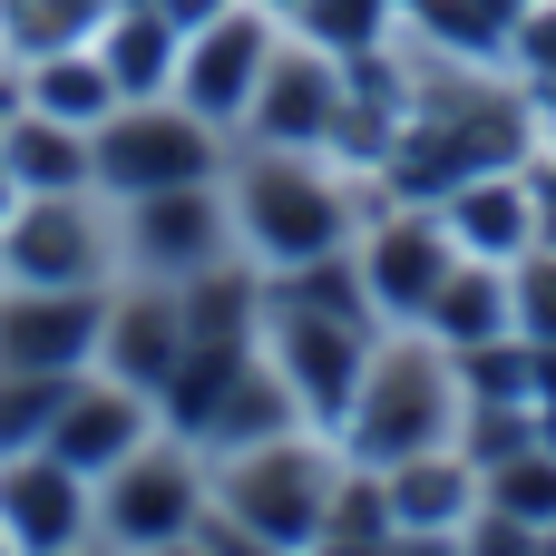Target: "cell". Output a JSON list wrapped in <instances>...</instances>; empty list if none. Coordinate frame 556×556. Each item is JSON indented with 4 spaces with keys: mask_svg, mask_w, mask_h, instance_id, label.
Listing matches in <instances>:
<instances>
[{
    "mask_svg": "<svg viewBox=\"0 0 556 556\" xmlns=\"http://www.w3.org/2000/svg\"><path fill=\"white\" fill-rule=\"evenodd\" d=\"M440 440V371L420 352L381 362L371 371V401H362V459H420Z\"/></svg>",
    "mask_w": 556,
    "mask_h": 556,
    "instance_id": "cell-1",
    "label": "cell"
},
{
    "mask_svg": "<svg viewBox=\"0 0 556 556\" xmlns=\"http://www.w3.org/2000/svg\"><path fill=\"white\" fill-rule=\"evenodd\" d=\"M78 528H88V489H78L68 459H29V469L0 479V538H20V547H68Z\"/></svg>",
    "mask_w": 556,
    "mask_h": 556,
    "instance_id": "cell-2",
    "label": "cell"
},
{
    "mask_svg": "<svg viewBox=\"0 0 556 556\" xmlns=\"http://www.w3.org/2000/svg\"><path fill=\"white\" fill-rule=\"evenodd\" d=\"M98 166H108L117 186L156 195V186L205 176V137H195L186 117H127V127H108V137H98Z\"/></svg>",
    "mask_w": 556,
    "mask_h": 556,
    "instance_id": "cell-3",
    "label": "cell"
},
{
    "mask_svg": "<svg viewBox=\"0 0 556 556\" xmlns=\"http://www.w3.org/2000/svg\"><path fill=\"white\" fill-rule=\"evenodd\" d=\"M88 342H98V313L78 293H59V283H39V303H10L0 313V362L10 371H68Z\"/></svg>",
    "mask_w": 556,
    "mask_h": 556,
    "instance_id": "cell-4",
    "label": "cell"
},
{
    "mask_svg": "<svg viewBox=\"0 0 556 556\" xmlns=\"http://www.w3.org/2000/svg\"><path fill=\"white\" fill-rule=\"evenodd\" d=\"M244 225L274 244V254H323L332 235H342V205H332V186H313V176H254L244 186Z\"/></svg>",
    "mask_w": 556,
    "mask_h": 556,
    "instance_id": "cell-5",
    "label": "cell"
},
{
    "mask_svg": "<svg viewBox=\"0 0 556 556\" xmlns=\"http://www.w3.org/2000/svg\"><path fill=\"white\" fill-rule=\"evenodd\" d=\"M98 264V235H88V215L68 205V195H39L20 225H10V274L20 283H78Z\"/></svg>",
    "mask_w": 556,
    "mask_h": 556,
    "instance_id": "cell-6",
    "label": "cell"
},
{
    "mask_svg": "<svg viewBox=\"0 0 556 556\" xmlns=\"http://www.w3.org/2000/svg\"><path fill=\"white\" fill-rule=\"evenodd\" d=\"M186 518H195V479L166 469V459H137V450H127V479L108 489V538L156 547V538H176Z\"/></svg>",
    "mask_w": 556,
    "mask_h": 556,
    "instance_id": "cell-7",
    "label": "cell"
},
{
    "mask_svg": "<svg viewBox=\"0 0 556 556\" xmlns=\"http://www.w3.org/2000/svg\"><path fill=\"white\" fill-rule=\"evenodd\" d=\"M235 498H244V528L254 538H323V479L303 459H283V450H264L235 479Z\"/></svg>",
    "mask_w": 556,
    "mask_h": 556,
    "instance_id": "cell-8",
    "label": "cell"
},
{
    "mask_svg": "<svg viewBox=\"0 0 556 556\" xmlns=\"http://www.w3.org/2000/svg\"><path fill=\"white\" fill-rule=\"evenodd\" d=\"M283 371H293V391H303V401H323V410H342V401L362 391L352 332H342V323H323V303H303V313L283 323Z\"/></svg>",
    "mask_w": 556,
    "mask_h": 556,
    "instance_id": "cell-9",
    "label": "cell"
},
{
    "mask_svg": "<svg viewBox=\"0 0 556 556\" xmlns=\"http://www.w3.org/2000/svg\"><path fill=\"white\" fill-rule=\"evenodd\" d=\"M254 68H264V29H254V20H215L205 49H195V68H186V98H195L205 117H225V108L254 88Z\"/></svg>",
    "mask_w": 556,
    "mask_h": 556,
    "instance_id": "cell-10",
    "label": "cell"
},
{
    "mask_svg": "<svg viewBox=\"0 0 556 556\" xmlns=\"http://www.w3.org/2000/svg\"><path fill=\"white\" fill-rule=\"evenodd\" d=\"M127 450H137V401L127 391H98V401L59 410V459L68 469H117Z\"/></svg>",
    "mask_w": 556,
    "mask_h": 556,
    "instance_id": "cell-11",
    "label": "cell"
},
{
    "mask_svg": "<svg viewBox=\"0 0 556 556\" xmlns=\"http://www.w3.org/2000/svg\"><path fill=\"white\" fill-rule=\"evenodd\" d=\"M108 352H117V381H176V362H186V332H176V313L137 303V313H117Z\"/></svg>",
    "mask_w": 556,
    "mask_h": 556,
    "instance_id": "cell-12",
    "label": "cell"
},
{
    "mask_svg": "<svg viewBox=\"0 0 556 556\" xmlns=\"http://www.w3.org/2000/svg\"><path fill=\"white\" fill-rule=\"evenodd\" d=\"M147 254H166V264H195L205 244H215V205L205 195H186V186H156L147 195V235H137Z\"/></svg>",
    "mask_w": 556,
    "mask_h": 556,
    "instance_id": "cell-13",
    "label": "cell"
},
{
    "mask_svg": "<svg viewBox=\"0 0 556 556\" xmlns=\"http://www.w3.org/2000/svg\"><path fill=\"white\" fill-rule=\"evenodd\" d=\"M371 293H381V303H430V293H440V235H430V225L381 235V254H371Z\"/></svg>",
    "mask_w": 556,
    "mask_h": 556,
    "instance_id": "cell-14",
    "label": "cell"
},
{
    "mask_svg": "<svg viewBox=\"0 0 556 556\" xmlns=\"http://www.w3.org/2000/svg\"><path fill=\"white\" fill-rule=\"evenodd\" d=\"M166 68H176V20H166V10L117 20V39H108V78H117V88H156Z\"/></svg>",
    "mask_w": 556,
    "mask_h": 556,
    "instance_id": "cell-15",
    "label": "cell"
},
{
    "mask_svg": "<svg viewBox=\"0 0 556 556\" xmlns=\"http://www.w3.org/2000/svg\"><path fill=\"white\" fill-rule=\"evenodd\" d=\"M323 117H332V88H323V68L303 59V68H283L274 88H264V127L274 137H323Z\"/></svg>",
    "mask_w": 556,
    "mask_h": 556,
    "instance_id": "cell-16",
    "label": "cell"
},
{
    "mask_svg": "<svg viewBox=\"0 0 556 556\" xmlns=\"http://www.w3.org/2000/svg\"><path fill=\"white\" fill-rule=\"evenodd\" d=\"M450 518H459V479L401 459V479H391V528H450Z\"/></svg>",
    "mask_w": 556,
    "mask_h": 556,
    "instance_id": "cell-17",
    "label": "cell"
},
{
    "mask_svg": "<svg viewBox=\"0 0 556 556\" xmlns=\"http://www.w3.org/2000/svg\"><path fill=\"white\" fill-rule=\"evenodd\" d=\"M0 166H10V176H29V186H49V195H59V186H68V176H78V166H88V156H78V147H59V137H49V127H10V147H0Z\"/></svg>",
    "mask_w": 556,
    "mask_h": 556,
    "instance_id": "cell-18",
    "label": "cell"
},
{
    "mask_svg": "<svg viewBox=\"0 0 556 556\" xmlns=\"http://www.w3.org/2000/svg\"><path fill=\"white\" fill-rule=\"evenodd\" d=\"M108 88H117L108 68H78V59H59V68L39 78V108H49V117H98V108H108Z\"/></svg>",
    "mask_w": 556,
    "mask_h": 556,
    "instance_id": "cell-19",
    "label": "cell"
},
{
    "mask_svg": "<svg viewBox=\"0 0 556 556\" xmlns=\"http://www.w3.org/2000/svg\"><path fill=\"white\" fill-rule=\"evenodd\" d=\"M430 303H440L450 332H498V323H508V293H498V283H450V274H440Z\"/></svg>",
    "mask_w": 556,
    "mask_h": 556,
    "instance_id": "cell-20",
    "label": "cell"
},
{
    "mask_svg": "<svg viewBox=\"0 0 556 556\" xmlns=\"http://www.w3.org/2000/svg\"><path fill=\"white\" fill-rule=\"evenodd\" d=\"M459 235L469 244H518V195L508 186H469L459 195Z\"/></svg>",
    "mask_w": 556,
    "mask_h": 556,
    "instance_id": "cell-21",
    "label": "cell"
},
{
    "mask_svg": "<svg viewBox=\"0 0 556 556\" xmlns=\"http://www.w3.org/2000/svg\"><path fill=\"white\" fill-rule=\"evenodd\" d=\"M371 20H381V0H313L323 49H371Z\"/></svg>",
    "mask_w": 556,
    "mask_h": 556,
    "instance_id": "cell-22",
    "label": "cell"
},
{
    "mask_svg": "<svg viewBox=\"0 0 556 556\" xmlns=\"http://www.w3.org/2000/svg\"><path fill=\"white\" fill-rule=\"evenodd\" d=\"M498 508L508 518H556V469H498Z\"/></svg>",
    "mask_w": 556,
    "mask_h": 556,
    "instance_id": "cell-23",
    "label": "cell"
},
{
    "mask_svg": "<svg viewBox=\"0 0 556 556\" xmlns=\"http://www.w3.org/2000/svg\"><path fill=\"white\" fill-rule=\"evenodd\" d=\"M528 59H538V68H556V10H538V20H528Z\"/></svg>",
    "mask_w": 556,
    "mask_h": 556,
    "instance_id": "cell-24",
    "label": "cell"
},
{
    "mask_svg": "<svg viewBox=\"0 0 556 556\" xmlns=\"http://www.w3.org/2000/svg\"><path fill=\"white\" fill-rule=\"evenodd\" d=\"M528 323H547V332H556V274H538V283H528Z\"/></svg>",
    "mask_w": 556,
    "mask_h": 556,
    "instance_id": "cell-25",
    "label": "cell"
},
{
    "mask_svg": "<svg viewBox=\"0 0 556 556\" xmlns=\"http://www.w3.org/2000/svg\"><path fill=\"white\" fill-rule=\"evenodd\" d=\"M205 10H215V0H166V20H205Z\"/></svg>",
    "mask_w": 556,
    "mask_h": 556,
    "instance_id": "cell-26",
    "label": "cell"
},
{
    "mask_svg": "<svg viewBox=\"0 0 556 556\" xmlns=\"http://www.w3.org/2000/svg\"><path fill=\"white\" fill-rule=\"evenodd\" d=\"M0 186H10V166H0Z\"/></svg>",
    "mask_w": 556,
    "mask_h": 556,
    "instance_id": "cell-27",
    "label": "cell"
}]
</instances>
